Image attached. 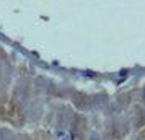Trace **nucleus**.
<instances>
[{"mask_svg":"<svg viewBox=\"0 0 145 140\" xmlns=\"http://www.w3.org/2000/svg\"><path fill=\"white\" fill-rule=\"evenodd\" d=\"M144 99H145V90H144Z\"/></svg>","mask_w":145,"mask_h":140,"instance_id":"obj_1","label":"nucleus"}]
</instances>
